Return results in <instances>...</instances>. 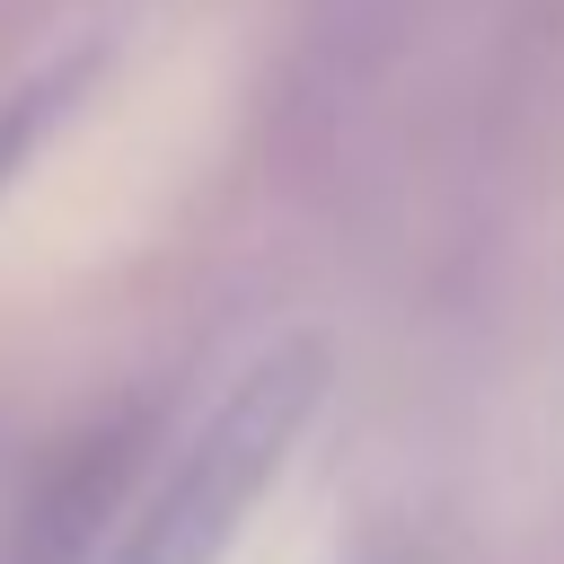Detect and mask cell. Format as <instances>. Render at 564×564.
Wrapping results in <instances>:
<instances>
[{
    "label": "cell",
    "instance_id": "obj_1",
    "mask_svg": "<svg viewBox=\"0 0 564 564\" xmlns=\"http://www.w3.org/2000/svg\"><path fill=\"white\" fill-rule=\"evenodd\" d=\"M317 397H326V344L317 335L264 344L212 397V414L167 449V467L141 485V502L97 546V564H220L247 511L264 502V485L282 476V458L300 449Z\"/></svg>",
    "mask_w": 564,
    "mask_h": 564
}]
</instances>
